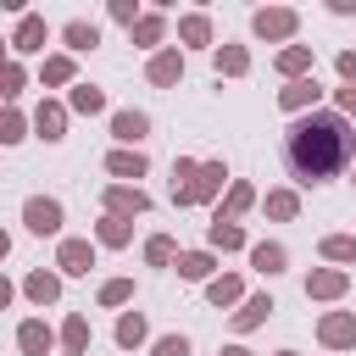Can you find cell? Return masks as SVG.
<instances>
[{
    "label": "cell",
    "mask_w": 356,
    "mask_h": 356,
    "mask_svg": "<svg viewBox=\"0 0 356 356\" xmlns=\"http://www.w3.org/2000/svg\"><path fill=\"white\" fill-rule=\"evenodd\" d=\"M61 39H67V50H95V44H100V28H95V22H67Z\"/></svg>",
    "instance_id": "21"
},
{
    "label": "cell",
    "mask_w": 356,
    "mask_h": 356,
    "mask_svg": "<svg viewBox=\"0 0 356 356\" xmlns=\"http://www.w3.org/2000/svg\"><path fill=\"white\" fill-rule=\"evenodd\" d=\"M145 334H150V328H145V317H139V312H128V317L117 323V345H128V350H134V345H145Z\"/></svg>",
    "instance_id": "29"
},
{
    "label": "cell",
    "mask_w": 356,
    "mask_h": 356,
    "mask_svg": "<svg viewBox=\"0 0 356 356\" xmlns=\"http://www.w3.org/2000/svg\"><path fill=\"white\" fill-rule=\"evenodd\" d=\"M278 356H295V350H278Z\"/></svg>",
    "instance_id": "46"
},
{
    "label": "cell",
    "mask_w": 356,
    "mask_h": 356,
    "mask_svg": "<svg viewBox=\"0 0 356 356\" xmlns=\"http://www.w3.org/2000/svg\"><path fill=\"white\" fill-rule=\"evenodd\" d=\"M6 306H11V278L0 273V312H6Z\"/></svg>",
    "instance_id": "43"
},
{
    "label": "cell",
    "mask_w": 356,
    "mask_h": 356,
    "mask_svg": "<svg viewBox=\"0 0 356 356\" xmlns=\"http://www.w3.org/2000/svg\"><path fill=\"white\" fill-rule=\"evenodd\" d=\"M95 234H100V245H128V239H134V228H128V217H106V222H100Z\"/></svg>",
    "instance_id": "31"
},
{
    "label": "cell",
    "mask_w": 356,
    "mask_h": 356,
    "mask_svg": "<svg viewBox=\"0 0 356 356\" xmlns=\"http://www.w3.org/2000/svg\"><path fill=\"white\" fill-rule=\"evenodd\" d=\"M106 172H117V178H145V156H139V150H111V156H106Z\"/></svg>",
    "instance_id": "20"
},
{
    "label": "cell",
    "mask_w": 356,
    "mask_h": 356,
    "mask_svg": "<svg viewBox=\"0 0 356 356\" xmlns=\"http://www.w3.org/2000/svg\"><path fill=\"white\" fill-rule=\"evenodd\" d=\"M350 150H356V134H350V122H345L339 111H312V117H300V122L289 128V139H284V156H289V167H295L300 184L334 178V172L350 161Z\"/></svg>",
    "instance_id": "1"
},
{
    "label": "cell",
    "mask_w": 356,
    "mask_h": 356,
    "mask_svg": "<svg viewBox=\"0 0 356 356\" xmlns=\"http://www.w3.org/2000/svg\"><path fill=\"white\" fill-rule=\"evenodd\" d=\"M323 256L328 261H356V234H328L323 239Z\"/></svg>",
    "instance_id": "30"
},
{
    "label": "cell",
    "mask_w": 356,
    "mask_h": 356,
    "mask_svg": "<svg viewBox=\"0 0 356 356\" xmlns=\"http://www.w3.org/2000/svg\"><path fill=\"white\" fill-rule=\"evenodd\" d=\"M17 345H22V356H44V350L56 345V334H50V328H44L39 317H28V323L17 328Z\"/></svg>",
    "instance_id": "12"
},
{
    "label": "cell",
    "mask_w": 356,
    "mask_h": 356,
    "mask_svg": "<svg viewBox=\"0 0 356 356\" xmlns=\"http://www.w3.org/2000/svg\"><path fill=\"white\" fill-rule=\"evenodd\" d=\"M39 78H44V83H72V56H50Z\"/></svg>",
    "instance_id": "34"
},
{
    "label": "cell",
    "mask_w": 356,
    "mask_h": 356,
    "mask_svg": "<svg viewBox=\"0 0 356 356\" xmlns=\"http://www.w3.org/2000/svg\"><path fill=\"white\" fill-rule=\"evenodd\" d=\"M150 356H189V339H184V334H161Z\"/></svg>",
    "instance_id": "38"
},
{
    "label": "cell",
    "mask_w": 356,
    "mask_h": 356,
    "mask_svg": "<svg viewBox=\"0 0 356 356\" xmlns=\"http://www.w3.org/2000/svg\"><path fill=\"white\" fill-rule=\"evenodd\" d=\"M111 134H117L122 145H139V139L150 134V117H145V111H117V117H111Z\"/></svg>",
    "instance_id": "15"
},
{
    "label": "cell",
    "mask_w": 356,
    "mask_h": 356,
    "mask_svg": "<svg viewBox=\"0 0 356 356\" xmlns=\"http://www.w3.org/2000/svg\"><path fill=\"white\" fill-rule=\"evenodd\" d=\"M267 211H273V217H295V211H300V200H295L289 189H273V195H267Z\"/></svg>",
    "instance_id": "36"
},
{
    "label": "cell",
    "mask_w": 356,
    "mask_h": 356,
    "mask_svg": "<svg viewBox=\"0 0 356 356\" xmlns=\"http://www.w3.org/2000/svg\"><path fill=\"white\" fill-rule=\"evenodd\" d=\"M28 300H39V306H56V295H61V278L56 273H28Z\"/></svg>",
    "instance_id": "18"
},
{
    "label": "cell",
    "mask_w": 356,
    "mask_h": 356,
    "mask_svg": "<svg viewBox=\"0 0 356 356\" xmlns=\"http://www.w3.org/2000/svg\"><path fill=\"white\" fill-rule=\"evenodd\" d=\"M284 261H289V256H284V245H273V239L250 245V267H256V273H267V278H273V273H284Z\"/></svg>",
    "instance_id": "16"
},
{
    "label": "cell",
    "mask_w": 356,
    "mask_h": 356,
    "mask_svg": "<svg viewBox=\"0 0 356 356\" xmlns=\"http://www.w3.org/2000/svg\"><path fill=\"white\" fill-rule=\"evenodd\" d=\"M61 345H67V356H83V350H89V317L72 312V317L61 323Z\"/></svg>",
    "instance_id": "19"
},
{
    "label": "cell",
    "mask_w": 356,
    "mask_h": 356,
    "mask_svg": "<svg viewBox=\"0 0 356 356\" xmlns=\"http://www.w3.org/2000/svg\"><path fill=\"white\" fill-rule=\"evenodd\" d=\"M222 161H172V200L178 206H200L222 189Z\"/></svg>",
    "instance_id": "2"
},
{
    "label": "cell",
    "mask_w": 356,
    "mask_h": 356,
    "mask_svg": "<svg viewBox=\"0 0 356 356\" xmlns=\"http://www.w3.org/2000/svg\"><path fill=\"white\" fill-rule=\"evenodd\" d=\"M278 72H284L289 83H295V78H306V72H312V50H306V44H289V50H278Z\"/></svg>",
    "instance_id": "17"
},
{
    "label": "cell",
    "mask_w": 356,
    "mask_h": 356,
    "mask_svg": "<svg viewBox=\"0 0 356 356\" xmlns=\"http://www.w3.org/2000/svg\"><path fill=\"white\" fill-rule=\"evenodd\" d=\"M211 245H217V250H239V245H245V228L228 222V217H211Z\"/></svg>",
    "instance_id": "22"
},
{
    "label": "cell",
    "mask_w": 356,
    "mask_h": 356,
    "mask_svg": "<svg viewBox=\"0 0 356 356\" xmlns=\"http://www.w3.org/2000/svg\"><path fill=\"white\" fill-rule=\"evenodd\" d=\"M317 334H323L328 350H345V345H356V317H350V312H328V317L317 323Z\"/></svg>",
    "instance_id": "5"
},
{
    "label": "cell",
    "mask_w": 356,
    "mask_h": 356,
    "mask_svg": "<svg viewBox=\"0 0 356 356\" xmlns=\"http://www.w3.org/2000/svg\"><path fill=\"white\" fill-rule=\"evenodd\" d=\"M273 312H278V306H273V295H250V300L234 312V328H239V334H250V328H256V323H267Z\"/></svg>",
    "instance_id": "11"
},
{
    "label": "cell",
    "mask_w": 356,
    "mask_h": 356,
    "mask_svg": "<svg viewBox=\"0 0 356 356\" xmlns=\"http://www.w3.org/2000/svg\"><path fill=\"white\" fill-rule=\"evenodd\" d=\"M33 128H39V139H50V145H56V139H67V111H61L56 100H44V106L33 111Z\"/></svg>",
    "instance_id": "9"
},
{
    "label": "cell",
    "mask_w": 356,
    "mask_h": 356,
    "mask_svg": "<svg viewBox=\"0 0 356 356\" xmlns=\"http://www.w3.org/2000/svg\"><path fill=\"white\" fill-rule=\"evenodd\" d=\"M178 78H184V56H178V50H156V56H150V83L167 89V83H178Z\"/></svg>",
    "instance_id": "13"
},
{
    "label": "cell",
    "mask_w": 356,
    "mask_h": 356,
    "mask_svg": "<svg viewBox=\"0 0 356 356\" xmlns=\"http://www.w3.org/2000/svg\"><path fill=\"white\" fill-rule=\"evenodd\" d=\"M211 250H189V256H178V278H211Z\"/></svg>",
    "instance_id": "24"
},
{
    "label": "cell",
    "mask_w": 356,
    "mask_h": 356,
    "mask_svg": "<svg viewBox=\"0 0 356 356\" xmlns=\"http://www.w3.org/2000/svg\"><path fill=\"white\" fill-rule=\"evenodd\" d=\"M6 250H11V239H6V234H0V256H6Z\"/></svg>",
    "instance_id": "45"
},
{
    "label": "cell",
    "mask_w": 356,
    "mask_h": 356,
    "mask_svg": "<svg viewBox=\"0 0 356 356\" xmlns=\"http://www.w3.org/2000/svg\"><path fill=\"white\" fill-rule=\"evenodd\" d=\"M206 300H211V306H234V300H239V278H211V284H206Z\"/></svg>",
    "instance_id": "32"
},
{
    "label": "cell",
    "mask_w": 356,
    "mask_h": 356,
    "mask_svg": "<svg viewBox=\"0 0 356 356\" xmlns=\"http://www.w3.org/2000/svg\"><path fill=\"white\" fill-rule=\"evenodd\" d=\"M44 39H50V28H44V17H33V11H28V17L17 22V33H11V44H17L22 56H28V50H44Z\"/></svg>",
    "instance_id": "8"
},
{
    "label": "cell",
    "mask_w": 356,
    "mask_h": 356,
    "mask_svg": "<svg viewBox=\"0 0 356 356\" xmlns=\"http://www.w3.org/2000/svg\"><path fill=\"white\" fill-rule=\"evenodd\" d=\"M56 267H61V273H72V278H78V273H89V267H95V245H89V239H61Z\"/></svg>",
    "instance_id": "6"
},
{
    "label": "cell",
    "mask_w": 356,
    "mask_h": 356,
    "mask_svg": "<svg viewBox=\"0 0 356 356\" xmlns=\"http://www.w3.org/2000/svg\"><path fill=\"white\" fill-rule=\"evenodd\" d=\"M22 128H28V122H22L11 106H0V145H17V139H22Z\"/></svg>",
    "instance_id": "35"
},
{
    "label": "cell",
    "mask_w": 356,
    "mask_h": 356,
    "mask_svg": "<svg viewBox=\"0 0 356 356\" xmlns=\"http://www.w3.org/2000/svg\"><path fill=\"white\" fill-rule=\"evenodd\" d=\"M339 111H345V117H356V83H345V89H339Z\"/></svg>",
    "instance_id": "42"
},
{
    "label": "cell",
    "mask_w": 356,
    "mask_h": 356,
    "mask_svg": "<svg viewBox=\"0 0 356 356\" xmlns=\"http://www.w3.org/2000/svg\"><path fill=\"white\" fill-rule=\"evenodd\" d=\"M222 356H250V350H245V345H228V350H222Z\"/></svg>",
    "instance_id": "44"
},
{
    "label": "cell",
    "mask_w": 356,
    "mask_h": 356,
    "mask_svg": "<svg viewBox=\"0 0 356 356\" xmlns=\"http://www.w3.org/2000/svg\"><path fill=\"white\" fill-rule=\"evenodd\" d=\"M250 28H256L261 39H289V33L300 28V17H295L289 6H267V11H256V17H250Z\"/></svg>",
    "instance_id": "4"
},
{
    "label": "cell",
    "mask_w": 356,
    "mask_h": 356,
    "mask_svg": "<svg viewBox=\"0 0 356 356\" xmlns=\"http://www.w3.org/2000/svg\"><path fill=\"white\" fill-rule=\"evenodd\" d=\"M250 200H256V189H250V184H234V189H228V200L217 206V217H228V222H234V217H239Z\"/></svg>",
    "instance_id": "27"
},
{
    "label": "cell",
    "mask_w": 356,
    "mask_h": 356,
    "mask_svg": "<svg viewBox=\"0 0 356 356\" xmlns=\"http://www.w3.org/2000/svg\"><path fill=\"white\" fill-rule=\"evenodd\" d=\"M72 111H83V117H95V111H106V95H100L95 83H72Z\"/></svg>",
    "instance_id": "23"
},
{
    "label": "cell",
    "mask_w": 356,
    "mask_h": 356,
    "mask_svg": "<svg viewBox=\"0 0 356 356\" xmlns=\"http://www.w3.org/2000/svg\"><path fill=\"white\" fill-rule=\"evenodd\" d=\"M317 95H323V89H317V78H295V83H284V89H278V106H284V111H300V106H312Z\"/></svg>",
    "instance_id": "14"
},
{
    "label": "cell",
    "mask_w": 356,
    "mask_h": 356,
    "mask_svg": "<svg viewBox=\"0 0 356 356\" xmlns=\"http://www.w3.org/2000/svg\"><path fill=\"white\" fill-rule=\"evenodd\" d=\"M106 206H111V217H139L150 200H145V189H122V184H111V189H106Z\"/></svg>",
    "instance_id": "10"
},
{
    "label": "cell",
    "mask_w": 356,
    "mask_h": 356,
    "mask_svg": "<svg viewBox=\"0 0 356 356\" xmlns=\"http://www.w3.org/2000/svg\"><path fill=\"white\" fill-rule=\"evenodd\" d=\"M111 17H117V22H128V28L139 22V11H134V0H111Z\"/></svg>",
    "instance_id": "40"
},
{
    "label": "cell",
    "mask_w": 356,
    "mask_h": 356,
    "mask_svg": "<svg viewBox=\"0 0 356 356\" xmlns=\"http://www.w3.org/2000/svg\"><path fill=\"white\" fill-rule=\"evenodd\" d=\"M250 67V56H245V44H222L217 50V72H228V78H239Z\"/></svg>",
    "instance_id": "26"
},
{
    "label": "cell",
    "mask_w": 356,
    "mask_h": 356,
    "mask_svg": "<svg viewBox=\"0 0 356 356\" xmlns=\"http://www.w3.org/2000/svg\"><path fill=\"white\" fill-rule=\"evenodd\" d=\"M22 83H28V72H22V67H17V61H6V67H0V95H6V100H11V95H17V89H22Z\"/></svg>",
    "instance_id": "37"
},
{
    "label": "cell",
    "mask_w": 356,
    "mask_h": 356,
    "mask_svg": "<svg viewBox=\"0 0 356 356\" xmlns=\"http://www.w3.org/2000/svg\"><path fill=\"white\" fill-rule=\"evenodd\" d=\"M128 300H134V284L128 278H106L100 284V306H128Z\"/></svg>",
    "instance_id": "33"
},
{
    "label": "cell",
    "mask_w": 356,
    "mask_h": 356,
    "mask_svg": "<svg viewBox=\"0 0 356 356\" xmlns=\"http://www.w3.org/2000/svg\"><path fill=\"white\" fill-rule=\"evenodd\" d=\"M22 222H28V234H61V200L28 195L22 200Z\"/></svg>",
    "instance_id": "3"
},
{
    "label": "cell",
    "mask_w": 356,
    "mask_h": 356,
    "mask_svg": "<svg viewBox=\"0 0 356 356\" xmlns=\"http://www.w3.org/2000/svg\"><path fill=\"white\" fill-rule=\"evenodd\" d=\"M334 67H339V78H345V83H356V50H339V61H334Z\"/></svg>",
    "instance_id": "41"
},
{
    "label": "cell",
    "mask_w": 356,
    "mask_h": 356,
    "mask_svg": "<svg viewBox=\"0 0 356 356\" xmlns=\"http://www.w3.org/2000/svg\"><path fill=\"white\" fill-rule=\"evenodd\" d=\"M178 33H184V44H211V22H206L200 11H189V17L178 22Z\"/></svg>",
    "instance_id": "25"
},
{
    "label": "cell",
    "mask_w": 356,
    "mask_h": 356,
    "mask_svg": "<svg viewBox=\"0 0 356 356\" xmlns=\"http://www.w3.org/2000/svg\"><path fill=\"white\" fill-rule=\"evenodd\" d=\"M350 289V278L339 273V267H317L312 278H306V295H317V300H339Z\"/></svg>",
    "instance_id": "7"
},
{
    "label": "cell",
    "mask_w": 356,
    "mask_h": 356,
    "mask_svg": "<svg viewBox=\"0 0 356 356\" xmlns=\"http://www.w3.org/2000/svg\"><path fill=\"white\" fill-rule=\"evenodd\" d=\"M172 256H178V245H172L167 234H150V239H145V261H150V267H167Z\"/></svg>",
    "instance_id": "28"
},
{
    "label": "cell",
    "mask_w": 356,
    "mask_h": 356,
    "mask_svg": "<svg viewBox=\"0 0 356 356\" xmlns=\"http://www.w3.org/2000/svg\"><path fill=\"white\" fill-rule=\"evenodd\" d=\"M134 39H139V44H156V39H161V17H139V22H134Z\"/></svg>",
    "instance_id": "39"
}]
</instances>
